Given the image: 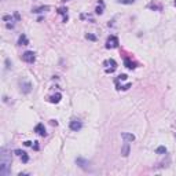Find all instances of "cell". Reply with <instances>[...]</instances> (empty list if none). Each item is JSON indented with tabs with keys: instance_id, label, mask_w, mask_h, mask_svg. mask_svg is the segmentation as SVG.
<instances>
[{
	"instance_id": "6da1fadb",
	"label": "cell",
	"mask_w": 176,
	"mask_h": 176,
	"mask_svg": "<svg viewBox=\"0 0 176 176\" xmlns=\"http://www.w3.org/2000/svg\"><path fill=\"white\" fill-rule=\"evenodd\" d=\"M11 169V156L7 153L6 149L0 150V175L7 176Z\"/></svg>"
},
{
	"instance_id": "7a4b0ae2",
	"label": "cell",
	"mask_w": 176,
	"mask_h": 176,
	"mask_svg": "<svg viewBox=\"0 0 176 176\" xmlns=\"http://www.w3.org/2000/svg\"><path fill=\"white\" fill-rule=\"evenodd\" d=\"M103 65H105V72L106 73H113L117 69V62L114 59H112V58L107 61H105Z\"/></svg>"
},
{
	"instance_id": "3957f363",
	"label": "cell",
	"mask_w": 176,
	"mask_h": 176,
	"mask_svg": "<svg viewBox=\"0 0 176 176\" xmlns=\"http://www.w3.org/2000/svg\"><path fill=\"white\" fill-rule=\"evenodd\" d=\"M22 61H25L26 63H33L36 61V55L33 51H26L22 54Z\"/></svg>"
},
{
	"instance_id": "277c9868",
	"label": "cell",
	"mask_w": 176,
	"mask_h": 176,
	"mask_svg": "<svg viewBox=\"0 0 176 176\" xmlns=\"http://www.w3.org/2000/svg\"><path fill=\"white\" fill-rule=\"evenodd\" d=\"M118 39H117L116 36H110L107 39V40H106V48H109V50H110V48H117L118 47Z\"/></svg>"
},
{
	"instance_id": "5b68a950",
	"label": "cell",
	"mask_w": 176,
	"mask_h": 176,
	"mask_svg": "<svg viewBox=\"0 0 176 176\" xmlns=\"http://www.w3.org/2000/svg\"><path fill=\"white\" fill-rule=\"evenodd\" d=\"M19 87H21V92L22 94H29V92L32 91V84L26 80L19 81Z\"/></svg>"
},
{
	"instance_id": "8992f818",
	"label": "cell",
	"mask_w": 176,
	"mask_h": 176,
	"mask_svg": "<svg viewBox=\"0 0 176 176\" xmlns=\"http://www.w3.org/2000/svg\"><path fill=\"white\" fill-rule=\"evenodd\" d=\"M70 129L72 131H80L81 129V127H83V123H81L80 120H72L70 121Z\"/></svg>"
},
{
	"instance_id": "52a82bcc",
	"label": "cell",
	"mask_w": 176,
	"mask_h": 176,
	"mask_svg": "<svg viewBox=\"0 0 176 176\" xmlns=\"http://www.w3.org/2000/svg\"><path fill=\"white\" fill-rule=\"evenodd\" d=\"M76 162H77V165H79L80 168H83V169H87L88 165H89V161L84 160V158H81V157H79V158H77Z\"/></svg>"
},
{
	"instance_id": "ba28073f",
	"label": "cell",
	"mask_w": 176,
	"mask_h": 176,
	"mask_svg": "<svg viewBox=\"0 0 176 176\" xmlns=\"http://www.w3.org/2000/svg\"><path fill=\"white\" fill-rule=\"evenodd\" d=\"M121 138H123L125 142H133V140H135V135H133V133H129V132H123V133H121Z\"/></svg>"
},
{
	"instance_id": "9c48e42d",
	"label": "cell",
	"mask_w": 176,
	"mask_h": 176,
	"mask_svg": "<svg viewBox=\"0 0 176 176\" xmlns=\"http://www.w3.org/2000/svg\"><path fill=\"white\" fill-rule=\"evenodd\" d=\"M15 154H17V156H19V157H21V160H22V162H24V164H26V162L29 161L28 154H26L25 151H22V150H15Z\"/></svg>"
},
{
	"instance_id": "30bf717a",
	"label": "cell",
	"mask_w": 176,
	"mask_h": 176,
	"mask_svg": "<svg viewBox=\"0 0 176 176\" xmlns=\"http://www.w3.org/2000/svg\"><path fill=\"white\" fill-rule=\"evenodd\" d=\"M35 132H37L40 136H45V135H47V132H45V128H44L43 124H37L36 127H35Z\"/></svg>"
},
{
	"instance_id": "8fae6325",
	"label": "cell",
	"mask_w": 176,
	"mask_h": 176,
	"mask_svg": "<svg viewBox=\"0 0 176 176\" xmlns=\"http://www.w3.org/2000/svg\"><path fill=\"white\" fill-rule=\"evenodd\" d=\"M129 142H125V144L123 146V149H121V156L123 157H127L129 154Z\"/></svg>"
},
{
	"instance_id": "7c38bea8",
	"label": "cell",
	"mask_w": 176,
	"mask_h": 176,
	"mask_svg": "<svg viewBox=\"0 0 176 176\" xmlns=\"http://www.w3.org/2000/svg\"><path fill=\"white\" fill-rule=\"evenodd\" d=\"M18 44H19V45H28L29 39L26 37V35H21L19 39H18Z\"/></svg>"
},
{
	"instance_id": "4fadbf2b",
	"label": "cell",
	"mask_w": 176,
	"mask_h": 176,
	"mask_svg": "<svg viewBox=\"0 0 176 176\" xmlns=\"http://www.w3.org/2000/svg\"><path fill=\"white\" fill-rule=\"evenodd\" d=\"M61 98H62V95H61V94H55V95L50 96V99H48V100H50L51 103H59Z\"/></svg>"
},
{
	"instance_id": "5bb4252c",
	"label": "cell",
	"mask_w": 176,
	"mask_h": 176,
	"mask_svg": "<svg viewBox=\"0 0 176 176\" xmlns=\"http://www.w3.org/2000/svg\"><path fill=\"white\" fill-rule=\"evenodd\" d=\"M124 65H125V68H128V69H135L136 68V63L135 62H132L129 58H125L124 59Z\"/></svg>"
},
{
	"instance_id": "9a60e30c",
	"label": "cell",
	"mask_w": 176,
	"mask_h": 176,
	"mask_svg": "<svg viewBox=\"0 0 176 176\" xmlns=\"http://www.w3.org/2000/svg\"><path fill=\"white\" fill-rule=\"evenodd\" d=\"M103 8H105V3L103 1H102V0H99V6H98V7H96V10H95V12L96 14H102V12H103Z\"/></svg>"
},
{
	"instance_id": "2e32d148",
	"label": "cell",
	"mask_w": 176,
	"mask_h": 176,
	"mask_svg": "<svg viewBox=\"0 0 176 176\" xmlns=\"http://www.w3.org/2000/svg\"><path fill=\"white\" fill-rule=\"evenodd\" d=\"M66 8H63V7H61V8H58V14H61V15H63V22H66L68 21V15H66Z\"/></svg>"
},
{
	"instance_id": "e0dca14e",
	"label": "cell",
	"mask_w": 176,
	"mask_h": 176,
	"mask_svg": "<svg viewBox=\"0 0 176 176\" xmlns=\"http://www.w3.org/2000/svg\"><path fill=\"white\" fill-rule=\"evenodd\" d=\"M48 10H50V7H48V6H43V7L35 8V10H33V12H36V14H40V12H44V11H48Z\"/></svg>"
},
{
	"instance_id": "ac0fdd59",
	"label": "cell",
	"mask_w": 176,
	"mask_h": 176,
	"mask_svg": "<svg viewBox=\"0 0 176 176\" xmlns=\"http://www.w3.org/2000/svg\"><path fill=\"white\" fill-rule=\"evenodd\" d=\"M156 153L157 154H165V153H167V149H165L164 146H160V147H157Z\"/></svg>"
},
{
	"instance_id": "d6986e66",
	"label": "cell",
	"mask_w": 176,
	"mask_h": 176,
	"mask_svg": "<svg viewBox=\"0 0 176 176\" xmlns=\"http://www.w3.org/2000/svg\"><path fill=\"white\" fill-rule=\"evenodd\" d=\"M85 37H87L88 40H91V41H95L96 40V36H95V35H92V33H87V35H85Z\"/></svg>"
},
{
	"instance_id": "ffe728a7",
	"label": "cell",
	"mask_w": 176,
	"mask_h": 176,
	"mask_svg": "<svg viewBox=\"0 0 176 176\" xmlns=\"http://www.w3.org/2000/svg\"><path fill=\"white\" fill-rule=\"evenodd\" d=\"M118 3H121V4H132L135 0H117Z\"/></svg>"
},
{
	"instance_id": "44dd1931",
	"label": "cell",
	"mask_w": 176,
	"mask_h": 176,
	"mask_svg": "<svg viewBox=\"0 0 176 176\" xmlns=\"http://www.w3.org/2000/svg\"><path fill=\"white\" fill-rule=\"evenodd\" d=\"M127 77H128L127 74H121V76H118V79H117L116 81H125L127 80Z\"/></svg>"
},
{
	"instance_id": "7402d4cb",
	"label": "cell",
	"mask_w": 176,
	"mask_h": 176,
	"mask_svg": "<svg viewBox=\"0 0 176 176\" xmlns=\"http://www.w3.org/2000/svg\"><path fill=\"white\" fill-rule=\"evenodd\" d=\"M3 19H4V21H10V19H11V17H10V15H4Z\"/></svg>"
},
{
	"instance_id": "603a6c76",
	"label": "cell",
	"mask_w": 176,
	"mask_h": 176,
	"mask_svg": "<svg viewBox=\"0 0 176 176\" xmlns=\"http://www.w3.org/2000/svg\"><path fill=\"white\" fill-rule=\"evenodd\" d=\"M33 147H35V150H39V144H37V142H35V146H33Z\"/></svg>"
},
{
	"instance_id": "cb8c5ba5",
	"label": "cell",
	"mask_w": 176,
	"mask_h": 176,
	"mask_svg": "<svg viewBox=\"0 0 176 176\" xmlns=\"http://www.w3.org/2000/svg\"><path fill=\"white\" fill-rule=\"evenodd\" d=\"M30 144H32V142H29V140L28 142H25V146H30Z\"/></svg>"
},
{
	"instance_id": "d4e9b609",
	"label": "cell",
	"mask_w": 176,
	"mask_h": 176,
	"mask_svg": "<svg viewBox=\"0 0 176 176\" xmlns=\"http://www.w3.org/2000/svg\"><path fill=\"white\" fill-rule=\"evenodd\" d=\"M6 63H7V69H10V61L7 59V61H6Z\"/></svg>"
},
{
	"instance_id": "484cf974",
	"label": "cell",
	"mask_w": 176,
	"mask_h": 176,
	"mask_svg": "<svg viewBox=\"0 0 176 176\" xmlns=\"http://www.w3.org/2000/svg\"><path fill=\"white\" fill-rule=\"evenodd\" d=\"M51 124H52V125H56V124H58V123H56L55 120H51Z\"/></svg>"
},
{
	"instance_id": "4316f807",
	"label": "cell",
	"mask_w": 176,
	"mask_h": 176,
	"mask_svg": "<svg viewBox=\"0 0 176 176\" xmlns=\"http://www.w3.org/2000/svg\"><path fill=\"white\" fill-rule=\"evenodd\" d=\"M175 6H176V0H175Z\"/></svg>"
},
{
	"instance_id": "83f0119b",
	"label": "cell",
	"mask_w": 176,
	"mask_h": 176,
	"mask_svg": "<svg viewBox=\"0 0 176 176\" xmlns=\"http://www.w3.org/2000/svg\"><path fill=\"white\" fill-rule=\"evenodd\" d=\"M63 1H68V0H63Z\"/></svg>"
}]
</instances>
